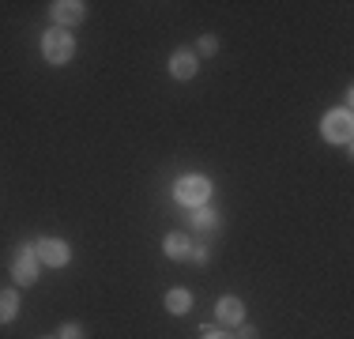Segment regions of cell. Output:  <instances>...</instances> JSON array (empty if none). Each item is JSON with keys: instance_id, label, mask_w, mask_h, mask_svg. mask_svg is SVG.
<instances>
[{"instance_id": "1", "label": "cell", "mask_w": 354, "mask_h": 339, "mask_svg": "<svg viewBox=\"0 0 354 339\" xmlns=\"http://www.w3.org/2000/svg\"><path fill=\"white\" fill-rule=\"evenodd\" d=\"M41 53H46L49 64H68L72 53H75V38L64 27H53V30H46V38H41Z\"/></svg>"}, {"instance_id": "2", "label": "cell", "mask_w": 354, "mask_h": 339, "mask_svg": "<svg viewBox=\"0 0 354 339\" xmlns=\"http://www.w3.org/2000/svg\"><path fill=\"white\" fill-rule=\"evenodd\" d=\"M351 132H354L351 109H332V113H324V121H320V136H324L328 143H351Z\"/></svg>"}, {"instance_id": "3", "label": "cell", "mask_w": 354, "mask_h": 339, "mask_svg": "<svg viewBox=\"0 0 354 339\" xmlns=\"http://www.w3.org/2000/svg\"><path fill=\"white\" fill-rule=\"evenodd\" d=\"M35 257H38V264H49V268H64L72 260V249H68V241H61V237H38L35 245Z\"/></svg>"}, {"instance_id": "4", "label": "cell", "mask_w": 354, "mask_h": 339, "mask_svg": "<svg viewBox=\"0 0 354 339\" xmlns=\"http://www.w3.org/2000/svg\"><path fill=\"white\" fill-rule=\"evenodd\" d=\"M174 192H177V200L189 203V208H204V203L212 200V181L200 177V174H192V177H181Z\"/></svg>"}, {"instance_id": "5", "label": "cell", "mask_w": 354, "mask_h": 339, "mask_svg": "<svg viewBox=\"0 0 354 339\" xmlns=\"http://www.w3.org/2000/svg\"><path fill=\"white\" fill-rule=\"evenodd\" d=\"M12 279L19 286H30L38 279V257H35V249H30V245H19V249H15V257H12Z\"/></svg>"}, {"instance_id": "6", "label": "cell", "mask_w": 354, "mask_h": 339, "mask_svg": "<svg viewBox=\"0 0 354 339\" xmlns=\"http://www.w3.org/2000/svg\"><path fill=\"white\" fill-rule=\"evenodd\" d=\"M49 15H53L57 27H75V23L83 19V4L80 0H57V4H49Z\"/></svg>"}, {"instance_id": "7", "label": "cell", "mask_w": 354, "mask_h": 339, "mask_svg": "<svg viewBox=\"0 0 354 339\" xmlns=\"http://www.w3.org/2000/svg\"><path fill=\"white\" fill-rule=\"evenodd\" d=\"M215 313H218V320H223V324H241V320H245V305H241V298H234V294L218 298Z\"/></svg>"}, {"instance_id": "8", "label": "cell", "mask_w": 354, "mask_h": 339, "mask_svg": "<svg viewBox=\"0 0 354 339\" xmlns=\"http://www.w3.org/2000/svg\"><path fill=\"white\" fill-rule=\"evenodd\" d=\"M170 75L174 80H192V75H196V53L177 49V53L170 57Z\"/></svg>"}, {"instance_id": "9", "label": "cell", "mask_w": 354, "mask_h": 339, "mask_svg": "<svg viewBox=\"0 0 354 339\" xmlns=\"http://www.w3.org/2000/svg\"><path fill=\"white\" fill-rule=\"evenodd\" d=\"M189 309H192V294L185 291V286H174V291L166 294V313H174V317H185Z\"/></svg>"}, {"instance_id": "10", "label": "cell", "mask_w": 354, "mask_h": 339, "mask_svg": "<svg viewBox=\"0 0 354 339\" xmlns=\"http://www.w3.org/2000/svg\"><path fill=\"white\" fill-rule=\"evenodd\" d=\"M162 249H166V257H170V260H185V257H189V249H192V241L185 234H166Z\"/></svg>"}, {"instance_id": "11", "label": "cell", "mask_w": 354, "mask_h": 339, "mask_svg": "<svg viewBox=\"0 0 354 339\" xmlns=\"http://www.w3.org/2000/svg\"><path fill=\"white\" fill-rule=\"evenodd\" d=\"M15 313H19V294H15V291H0V324L15 320Z\"/></svg>"}, {"instance_id": "12", "label": "cell", "mask_w": 354, "mask_h": 339, "mask_svg": "<svg viewBox=\"0 0 354 339\" xmlns=\"http://www.w3.org/2000/svg\"><path fill=\"white\" fill-rule=\"evenodd\" d=\"M192 226H196V230H207V226H215V211L196 208V215H192Z\"/></svg>"}, {"instance_id": "13", "label": "cell", "mask_w": 354, "mask_h": 339, "mask_svg": "<svg viewBox=\"0 0 354 339\" xmlns=\"http://www.w3.org/2000/svg\"><path fill=\"white\" fill-rule=\"evenodd\" d=\"M57 339H83V328L75 324V320H68V324H61V336Z\"/></svg>"}, {"instance_id": "14", "label": "cell", "mask_w": 354, "mask_h": 339, "mask_svg": "<svg viewBox=\"0 0 354 339\" xmlns=\"http://www.w3.org/2000/svg\"><path fill=\"white\" fill-rule=\"evenodd\" d=\"M215 49H218V38H215V34H204V38H200V53H204V57H212Z\"/></svg>"}, {"instance_id": "15", "label": "cell", "mask_w": 354, "mask_h": 339, "mask_svg": "<svg viewBox=\"0 0 354 339\" xmlns=\"http://www.w3.org/2000/svg\"><path fill=\"white\" fill-rule=\"evenodd\" d=\"M207 257H212L207 245H192V249H189V260H196V264H207Z\"/></svg>"}, {"instance_id": "16", "label": "cell", "mask_w": 354, "mask_h": 339, "mask_svg": "<svg viewBox=\"0 0 354 339\" xmlns=\"http://www.w3.org/2000/svg\"><path fill=\"white\" fill-rule=\"evenodd\" d=\"M238 328H241L238 339H257V328H252V324H238Z\"/></svg>"}, {"instance_id": "17", "label": "cell", "mask_w": 354, "mask_h": 339, "mask_svg": "<svg viewBox=\"0 0 354 339\" xmlns=\"http://www.w3.org/2000/svg\"><path fill=\"white\" fill-rule=\"evenodd\" d=\"M200 339H234V336H226V332H212V328H204V336Z\"/></svg>"}, {"instance_id": "18", "label": "cell", "mask_w": 354, "mask_h": 339, "mask_svg": "<svg viewBox=\"0 0 354 339\" xmlns=\"http://www.w3.org/2000/svg\"><path fill=\"white\" fill-rule=\"evenodd\" d=\"M41 339H57V336H41Z\"/></svg>"}]
</instances>
